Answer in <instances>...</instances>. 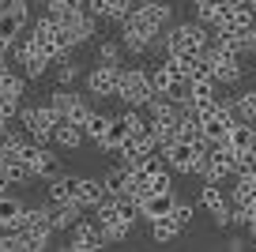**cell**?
Segmentation results:
<instances>
[{"mask_svg": "<svg viewBox=\"0 0 256 252\" xmlns=\"http://www.w3.org/2000/svg\"><path fill=\"white\" fill-rule=\"evenodd\" d=\"M151 94H154V87H151V79H147V68H120V87H117L120 106L144 110Z\"/></svg>", "mask_w": 256, "mask_h": 252, "instance_id": "cell-1", "label": "cell"}, {"mask_svg": "<svg viewBox=\"0 0 256 252\" xmlns=\"http://www.w3.org/2000/svg\"><path fill=\"white\" fill-rule=\"evenodd\" d=\"M117 87H120V64H94L87 72V94H94L98 102L117 98Z\"/></svg>", "mask_w": 256, "mask_h": 252, "instance_id": "cell-2", "label": "cell"}, {"mask_svg": "<svg viewBox=\"0 0 256 252\" xmlns=\"http://www.w3.org/2000/svg\"><path fill=\"white\" fill-rule=\"evenodd\" d=\"M200 150H208V140H196V143L177 140V143H170V147H162V154H166V162H170V174H192Z\"/></svg>", "mask_w": 256, "mask_h": 252, "instance_id": "cell-3", "label": "cell"}, {"mask_svg": "<svg viewBox=\"0 0 256 252\" xmlns=\"http://www.w3.org/2000/svg\"><path fill=\"white\" fill-rule=\"evenodd\" d=\"M60 26H64V34H68V42H72V49L87 46V42L98 34V19L90 16V12H76V16H68Z\"/></svg>", "mask_w": 256, "mask_h": 252, "instance_id": "cell-4", "label": "cell"}, {"mask_svg": "<svg viewBox=\"0 0 256 252\" xmlns=\"http://www.w3.org/2000/svg\"><path fill=\"white\" fill-rule=\"evenodd\" d=\"M208 53H211V64H215V83H218V87H238L241 76H245V68H241V56L215 53V49H208Z\"/></svg>", "mask_w": 256, "mask_h": 252, "instance_id": "cell-5", "label": "cell"}, {"mask_svg": "<svg viewBox=\"0 0 256 252\" xmlns=\"http://www.w3.org/2000/svg\"><path fill=\"white\" fill-rule=\"evenodd\" d=\"M30 170H34V181H56V177L64 174V162H60V154L56 150H49V143H42L38 147V158L30 162Z\"/></svg>", "mask_w": 256, "mask_h": 252, "instance_id": "cell-6", "label": "cell"}, {"mask_svg": "<svg viewBox=\"0 0 256 252\" xmlns=\"http://www.w3.org/2000/svg\"><path fill=\"white\" fill-rule=\"evenodd\" d=\"M68 248L72 252H94V248H106L102 244V230H98V222H76L72 226V241H68Z\"/></svg>", "mask_w": 256, "mask_h": 252, "instance_id": "cell-7", "label": "cell"}, {"mask_svg": "<svg viewBox=\"0 0 256 252\" xmlns=\"http://www.w3.org/2000/svg\"><path fill=\"white\" fill-rule=\"evenodd\" d=\"M80 192H83V177L60 174L56 181H49V204H72V200H80Z\"/></svg>", "mask_w": 256, "mask_h": 252, "instance_id": "cell-8", "label": "cell"}, {"mask_svg": "<svg viewBox=\"0 0 256 252\" xmlns=\"http://www.w3.org/2000/svg\"><path fill=\"white\" fill-rule=\"evenodd\" d=\"M174 204H177L174 188H166V192H151L147 200H140V218H144V222H154V218H162V214L174 211Z\"/></svg>", "mask_w": 256, "mask_h": 252, "instance_id": "cell-9", "label": "cell"}, {"mask_svg": "<svg viewBox=\"0 0 256 252\" xmlns=\"http://www.w3.org/2000/svg\"><path fill=\"white\" fill-rule=\"evenodd\" d=\"M80 218H83V204L80 200H72V204H49V226H53V234L72 230Z\"/></svg>", "mask_w": 256, "mask_h": 252, "instance_id": "cell-10", "label": "cell"}, {"mask_svg": "<svg viewBox=\"0 0 256 252\" xmlns=\"http://www.w3.org/2000/svg\"><path fill=\"white\" fill-rule=\"evenodd\" d=\"M132 8H136V12H144V16H147V23H151V26H158V30H166V26L174 23V4H170V0H136Z\"/></svg>", "mask_w": 256, "mask_h": 252, "instance_id": "cell-11", "label": "cell"}, {"mask_svg": "<svg viewBox=\"0 0 256 252\" xmlns=\"http://www.w3.org/2000/svg\"><path fill=\"white\" fill-rule=\"evenodd\" d=\"M26 23H30V16H23V12H0V46H16Z\"/></svg>", "mask_w": 256, "mask_h": 252, "instance_id": "cell-12", "label": "cell"}, {"mask_svg": "<svg viewBox=\"0 0 256 252\" xmlns=\"http://www.w3.org/2000/svg\"><path fill=\"white\" fill-rule=\"evenodd\" d=\"M53 143L60 150H80L83 143H87V136H83V128L72 124V120H56L53 124Z\"/></svg>", "mask_w": 256, "mask_h": 252, "instance_id": "cell-13", "label": "cell"}, {"mask_svg": "<svg viewBox=\"0 0 256 252\" xmlns=\"http://www.w3.org/2000/svg\"><path fill=\"white\" fill-rule=\"evenodd\" d=\"M147 226H151V241H154V244H174L177 237L184 234V230L174 222V214H162V218L147 222Z\"/></svg>", "mask_w": 256, "mask_h": 252, "instance_id": "cell-14", "label": "cell"}, {"mask_svg": "<svg viewBox=\"0 0 256 252\" xmlns=\"http://www.w3.org/2000/svg\"><path fill=\"white\" fill-rule=\"evenodd\" d=\"M0 174L8 177V184H16V188H26V184L34 181V170L23 162V158H8V162H0Z\"/></svg>", "mask_w": 256, "mask_h": 252, "instance_id": "cell-15", "label": "cell"}, {"mask_svg": "<svg viewBox=\"0 0 256 252\" xmlns=\"http://www.w3.org/2000/svg\"><path fill=\"white\" fill-rule=\"evenodd\" d=\"M102 181H106V192H110V196H128V192H132V170H128V166H113Z\"/></svg>", "mask_w": 256, "mask_h": 252, "instance_id": "cell-16", "label": "cell"}, {"mask_svg": "<svg viewBox=\"0 0 256 252\" xmlns=\"http://www.w3.org/2000/svg\"><path fill=\"white\" fill-rule=\"evenodd\" d=\"M226 147L234 150H256V124H234L226 132Z\"/></svg>", "mask_w": 256, "mask_h": 252, "instance_id": "cell-17", "label": "cell"}, {"mask_svg": "<svg viewBox=\"0 0 256 252\" xmlns=\"http://www.w3.org/2000/svg\"><path fill=\"white\" fill-rule=\"evenodd\" d=\"M26 83H30V79H26L23 72L8 68L4 76H0V98H23L26 94Z\"/></svg>", "mask_w": 256, "mask_h": 252, "instance_id": "cell-18", "label": "cell"}, {"mask_svg": "<svg viewBox=\"0 0 256 252\" xmlns=\"http://www.w3.org/2000/svg\"><path fill=\"white\" fill-rule=\"evenodd\" d=\"M80 200H83V207H98V204H106V200H110V192H106V181H102V177H83V192H80Z\"/></svg>", "mask_w": 256, "mask_h": 252, "instance_id": "cell-19", "label": "cell"}, {"mask_svg": "<svg viewBox=\"0 0 256 252\" xmlns=\"http://www.w3.org/2000/svg\"><path fill=\"white\" fill-rule=\"evenodd\" d=\"M26 211V204L19 196H8V192H0V226H12V222H19Z\"/></svg>", "mask_w": 256, "mask_h": 252, "instance_id": "cell-20", "label": "cell"}, {"mask_svg": "<svg viewBox=\"0 0 256 252\" xmlns=\"http://www.w3.org/2000/svg\"><path fill=\"white\" fill-rule=\"evenodd\" d=\"M147 79H151V87H154V94H170V90L177 87V79H174V72L166 68V64H154V68H147Z\"/></svg>", "mask_w": 256, "mask_h": 252, "instance_id": "cell-21", "label": "cell"}, {"mask_svg": "<svg viewBox=\"0 0 256 252\" xmlns=\"http://www.w3.org/2000/svg\"><path fill=\"white\" fill-rule=\"evenodd\" d=\"M144 110H147V120H162V117H174L177 106H174V98H170V94H151Z\"/></svg>", "mask_w": 256, "mask_h": 252, "instance_id": "cell-22", "label": "cell"}, {"mask_svg": "<svg viewBox=\"0 0 256 252\" xmlns=\"http://www.w3.org/2000/svg\"><path fill=\"white\" fill-rule=\"evenodd\" d=\"M124 60V42H98L94 64H120Z\"/></svg>", "mask_w": 256, "mask_h": 252, "instance_id": "cell-23", "label": "cell"}, {"mask_svg": "<svg viewBox=\"0 0 256 252\" xmlns=\"http://www.w3.org/2000/svg\"><path fill=\"white\" fill-rule=\"evenodd\" d=\"M234 177L256 181V150H238V158H234Z\"/></svg>", "mask_w": 256, "mask_h": 252, "instance_id": "cell-24", "label": "cell"}, {"mask_svg": "<svg viewBox=\"0 0 256 252\" xmlns=\"http://www.w3.org/2000/svg\"><path fill=\"white\" fill-rule=\"evenodd\" d=\"M106 128H110V117H106V113H90L87 120H83V136H87L90 143H102V136H106Z\"/></svg>", "mask_w": 256, "mask_h": 252, "instance_id": "cell-25", "label": "cell"}, {"mask_svg": "<svg viewBox=\"0 0 256 252\" xmlns=\"http://www.w3.org/2000/svg\"><path fill=\"white\" fill-rule=\"evenodd\" d=\"M76 98H80V94H76L72 87H56L53 94H49V106H53V113H56V117L64 120V113L72 110V102H76Z\"/></svg>", "mask_w": 256, "mask_h": 252, "instance_id": "cell-26", "label": "cell"}, {"mask_svg": "<svg viewBox=\"0 0 256 252\" xmlns=\"http://www.w3.org/2000/svg\"><path fill=\"white\" fill-rule=\"evenodd\" d=\"M200 204L208 207V214H211V211H218V207H230V200H226V192L218 188V184H204L200 188Z\"/></svg>", "mask_w": 256, "mask_h": 252, "instance_id": "cell-27", "label": "cell"}, {"mask_svg": "<svg viewBox=\"0 0 256 252\" xmlns=\"http://www.w3.org/2000/svg\"><path fill=\"white\" fill-rule=\"evenodd\" d=\"M90 113H94V106H90L87 98L80 94V98H76V102H72V110L64 113V120H72V124H80V128H83V120H87Z\"/></svg>", "mask_w": 256, "mask_h": 252, "instance_id": "cell-28", "label": "cell"}, {"mask_svg": "<svg viewBox=\"0 0 256 252\" xmlns=\"http://www.w3.org/2000/svg\"><path fill=\"white\" fill-rule=\"evenodd\" d=\"M76 79H80V64L76 60H60L56 64V87H72Z\"/></svg>", "mask_w": 256, "mask_h": 252, "instance_id": "cell-29", "label": "cell"}, {"mask_svg": "<svg viewBox=\"0 0 256 252\" xmlns=\"http://www.w3.org/2000/svg\"><path fill=\"white\" fill-rule=\"evenodd\" d=\"M132 4H136V0H106V19H110V23H120V19L132 12Z\"/></svg>", "mask_w": 256, "mask_h": 252, "instance_id": "cell-30", "label": "cell"}, {"mask_svg": "<svg viewBox=\"0 0 256 252\" xmlns=\"http://www.w3.org/2000/svg\"><path fill=\"white\" fill-rule=\"evenodd\" d=\"M19 106H23V98H0V120L12 124V120L19 117Z\"/></svg>", "mask_w": 256, "mask_h": 252, "instance_id": "cell-31", "label": "cell"}, {"mask_svg": "<svg viewBox=\"0 0 256 252\" xmlns=\"http://www.w3.org/2000/svg\"><path fill=\"white\" fill-rule=\"evenodd\" d=\"M170 214H174V222H177L181 230H188V226H192V204H184V200H177Z\"/></svg>", "mask_w": 256, "mask_h": 252, "instance_id": "cell-32", "label": "cell"}, {"mask_svg": "<svg viewBox=\"0 0 256 252\" xmlns=\"http://www.w3.org/2000/svg\"><path fill=\"white\" fill-rule=\"evenodd\" d=\"M211 222H215V230H226V226H230V207H218V211H211Z\"/></svg>", "mask_w": 256, "mask_h": 252, "instance_id": "cell-33", "label": "cell"}, {"mask_svg": "<svg viewBox=\"0 0 256 252\" xmlns=\"http://www.w3.org/2000/svg\"><path fill=\"white\" fill-rule=\"evenodd\" d=\"M226 248H230V252H241V248H248V241H245V237H230V241H226Z\"/></svg>", "mask_w": 256, "mask_h": 252, "instance_id": "cell-34", "label": "cell"}, {"mask_svg": "<svg viewBox=\"0 0 256 252\" xmlns=\"http://www.w3.org/2000/svg\"><path fill=\"white\" fill-rule=\"evenodd\" d=\"M245 98L252 102V110H256V87H248V90H245Z\"/></svg>", "mask_w": 256, "mask_h": 252, "instance_id": "cell-35", "label": "cell"}, {"mask_svg": "<svg viewBox=\"0 0 256 252\" xmlns=\"http://www.w3.org/2000/svg\"><path fill=\"white\" fill-rule=\"evenodd\" d=\"M248 204H252V211H256V181H252V200H248Z\"/></svg>", "mask_w": 256, "mask_h": 252, "instance_id": "cell-36", "label": "cell"}, {"mask_svg": "<svg viewBox=\"0 0 256 252\" xmlns=\"http://www.w3.org/2000/svg\"><path fill=\"white\" fill-rule=\"evenodd\" d=\"M34 4H46V0H34Z\"/></svg>", "mask_w": 256, "mask_h": 252, "instance_id": "cell-37", "label": "cell"}]
</instances>
